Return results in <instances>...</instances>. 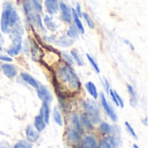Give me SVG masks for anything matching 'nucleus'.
Segmentation results:
<instances>
[{
    "label": "nucleus",
    "instance_id": "1",
    "mask_svg": "<svg viewBox=\"0 0 148 148\" xmlns=\"http://www.w3.org/2000/svg\"><path fill=\"white\" fill-rule=\"evenodd\" d=\"M58 76L64 83H67L69 87L72 89L76 90L81 87V82L78 76L69 66L65 65L60 68L58 70Z\"/></svg>",
    "mask_w": 148,
    "mask_h": 148
},
{
    "label": "nucleus",
    "instance_id": "2",
    "mask_svg": "<svg viewBox=\"0 0 148 148\" xmlns=\"http://www.w3.org/2000/svg\"><path fill=\"white\" fill-rule=\"evenodd\" d=\"M12 10L13 7L10 3H4L3 10L1 16V30L3 31V33L9 34L10 32V28L9 27V17Z\"/></svg>",
    "mask_w": 148,
    "mask_h": 148
},
{
    "label": "nucleus",
    "instance_id": "3",
    "mask_svg": "<svg viewBox=\"0 0 148 148\" xmlns=\"http://www.w3.org/2000/svg\"><path fill=\"white\" fill-rule=\"evenodd\" d=\"M10 37L12 41V45L10 49H8L7 53L10 56H16L22 49V36L21 34L13 31Z\"/></svg>",
    "mask_w": 148,
    "mask_h": 148
},
{
    "label": "nucleus",
    "instance_id": "4",
    "mask_svg": "<svg viewBox=\"0 0 148 148\" xmlns=\"http://www.w3.org/2000/svg\"><path fill=\"white\" fill-rule=\"evenodd\" d=\"M84 107L88 112V118L90 119L91 122L96 123L100 120V109L97 106V104L93 101L92 100H88L84 103Z\"/></svg>",
    "mask_w": 148,
    "mask_h": 148
},
{
    "label": "nucleus",
    "instance_id": "5",
    "mask_svg": "<svg viewBox=\"0 0 148 148\" xmlns=\"http://www.w3.org/2000/svg\"><path fill=\"white\" fill-rule=\"evenodd\" d=\"M101 105L104 108V110L106 111V113L108 114V115L112 119V121H118V117H117V114H115L114 110L112 108V107L108 104L107 99L105 98V95L103 94L101 95Z\"/></svg>",
    "mask_w": 148,
    "mask_h": 148
},
{
    "label": "nucleus",
    "instance_id": "6",
    "mask_svg": "<svg viewBox=\"0 0 148 148\" xmlns=\"http://www.w3.org/2000/svg\"><path fill=\"white\" fill-rule=\"evenodd\" d=\"M36 94L38 97L42 101H47L50 102L52 101V96L49 92V90L43 85H39L38 88H36Z\"/></svg>",
    "mask_w": 148,
    "mask_h": 148
},
{
    "label": "nucleus",
    "instance_id": "7",
    "mask_svg": "<svg viewBox=\"0 0 148 148\" xmlns=\"http://www.w3.org/2000/svg\"><path fill=\"white\" fill-rule=\"evenodd\" d=\"M1 69L5 76H7L10 79H12L16 76L17 75V69L13 64H3L1 65Z\"/></svg>",
    "mask_w": 148,
    "mask_h": 148
},
{
    "label": "nucleus",
    "instance_id": "8",
    "mask_svg": "<svg viewBox=\"0 0 148 148\" xmlns=\"http://www.w3.org/2000/svg\"><path fill=\"white\" fill-rule=\"evenodd\" d=\"M59 9L61 10V15L63 21L66 23H71L72 13H71V10L67 6V4H65L64 3H60Z\"/></svg>",
    "mask_w": 148,
    "mask_h": 148
},
{
    "label": "nucleus",
    "instance_id": "9",
    "mask_svg": "<svg viewBox=\"0 0 148 148\" xmlns=\"http://www.w3.org/2000/svg\"><path fill=\"white\" fill-rule=\"evenodd\" d=\"M44 4H45L46 10L49 15H54L58 12L59 10L58 0H45Z\"/></svg>",
    "mask_w": 148,
    "mask_h": 148
},
{
    "label": "nucleus",
    "instance_id": "10",
    "mask_svg": "<svg viewBox=\"0 0 148 148\" xmlns=\"http://www.w3.org/2000/svg\"><path fill=\"white\" fill-rule=\"evenodd\" d=\"M25 133H26V137L28 139V140L29 142H36L39 139V134L37 131H36L32 126L29 125L27 126L26 127V130H25Z\"/></svg>",
    "mask_w": 148,
    "mask_h": 148
},
{
    "label": "nucleus",
    "instance_id": "11",
    "mask_svg": "<svg viewBox=\"0 0 148 148\" xmlns=\"http://www.w3.org/2000/svg\"><path fill=\"white\" fill-rule=\"evenodd\" d=\"M41 114L40 115L42 117L44 122L46 124H49V115H50V110H49V102L47 101H43L41 110H40Z\"/></svg>",
    "mask_w": 148,
    "mask_h": 148
},
{
    "label": "nucleus",
    "instance_id": "12",
    "mask_svg": "<svg viewBox=\"0 0 148 148\" xmlns=\"http://www.w3.org/2000/svg\"><path fill=\"white\" fill-rule=\"evenodd\" d=\"M82 148H98L95 138L92 135L86 136L82 141Z\"/></svg>",
    "mask_w": 148,
    "mask_h": 148
},
{
    "label": "nucleus",
    "instance_id": "13",
    "mask_svg": "<svg viewBox=\"0 0 148 148\" xmlns=\"http://www.w3.org/2000/svg\"><path fill=\"white\" fill-rule=\"evenodd\" d=\"M21 77H22V79H23L24 82H26L29 85L32 86V87L35 88L36 89L38 88V86H39L38 82H37L35 78H33V76H31L30 75L23 72V73H21Z\"/></svg>",
    "mask_w": 148,
    "mask_h": 148
},
{
    "label": "nucleus",
    "instance_id": "14",
    "mask_svg": "<svg viewBox=\"0 0 148 148\" xmlns=\"http://www.w3.org/2000/svg\"><path fill=\"white\" fill-rule=\"evenodd\" d=\"M81 133H79L78 131L73 129V128H69L68 130V137H69V140L72 142V143H77L80 139H81Z\"/></svg>",
    "mask_w": 148,
    "mask_h": 148
},
{
    "label": "nucleus",
    "instance_id": "15",
    "mask_svg": "<svg viewBox=\"0 0 148 148\" xmlns=\"http://www.w3.org/2000/svg\"><path fill=\"white\" fill-rule=\"evenodd\" d=\"M71 124H72L71 128H73L82 134V125H81L80 118L76 114H74L71 116Z\"/></svg>",
    "mask_w": 148,
    "mask_h": 148
},
{
    "label": "nucleus",
    "instance_id": "16",
    "mask_svg": "<svg viewBox=\"0 0 148 148\" xmlns=\"http://www.w3.org/2000/svg\"><path fill=\"white\" fill-rule=\"evenodd\" d=\"M74 40L70 39L69 37H68V36H62L60 38H58V40L56 41V44L61 46V47H69L73 44Z\"/></svg>",
    "mask_w": 148,
    "mask_h": 148
},
{
    "label": "nucleus",
    "instance_id": "17",
    "mask_svg": "<svg viewBox=\"0 0 148 148\" xmlns=\"http://www.w3.org/2000/svg\"><path fill=\"white\" fill-rule=\"evenodd\" d=\"M71 13H72V16H73V18H74V21H75V26H76V28L78 29L79 32H81L82 34H84V32H85V29H84L83 24H82V21L80 20V17L77 16V14H76V12H75V9H73V8H72V12H71Z\"/></svg>",
    "mask_w": 148,
    "mask_h": 148
},
{
    "label": "nucleus",
    "instance_id": "18",
    "mask_svg": "<svg viewBox=\"0 0 148 148\" xmlns=\"http://www.w3.org/2000/svg\"><path fill=\"white\" fill-rule=\"evenodd\" d=\"M46 127V123L44 122L42 117L41 115H36L35 118V127L37 132H42Z\"/></svg>",
    "mask_w": 148,
    "mask_h": 148
},
{
    "label": "nucleus",
    "instance_id": "19",
    "mask_svg": "<svg viewBox=\"0 0 148 148\" xmlns=\"http://www.w3.org/2000/svg\"><path fill=\"white\" fill-rule=\"evenodd\" d=\"M86 88H87V90L88 92L92 95V97L96 100L98 98V92H97V88L95 85V83L93 82H88L86 83Z\"/></svg>",
    "mask_w": 148,
    "mask_h": 148
},
{
    "label": "nucleus",
    "instance_id": "20",
    "mask_svg": "<svg viewBox=\"0 0 148 148\" xmlns=\"http://www.w3.org/2000/svg\"><path fill=\"white\" fill-rule=\"evenodd\" d=\"M43 22H44V24L46 25V27L48 28V29H49L50 31H56V23H54V21L52 20V18L49 16H48V15L44 16Z\"/></svg>",
    "mask_w": 148,
    "mask_h": 148
},
{
    "label": "nucleus",
    "instance_id": "21",
    "mask_svg": "<svg viewBox=\"0 0 148 148\" xmlns=\"http://www.w3.org/2000/svg\"><path fill=\"white\" fill-rule=\"evenodd\" d=\"M127 91L130 95V103L133 107H135L136 104H137V95H136V93H135V90L134 88L130 85V84H127Z\"/></svg>",
    "mask_w": 148,
    "mask_h": 148
},
{
    "label": "nucleus",
    "instance_id": "22",
    "mask_svg": "<svg viewBox=\"0 0 148 148\" xmlns=\"http://www.w3.org/2000/svg\"><path fill=\"white\" fill-rule=\"evenodd\" d=\"M18 21V15L16 13V11L13 9L10 14V17H9V27L10 28H12L14 27L16 23Z\"/></svg>",
    "mask_w": 148,
    "mask_h": 148
},
{
    "label": "nucleus",
    "instance_id": "23",
    "mask_svg": "<svg viewBox=\"0 0 148 148\" xmlns=\"http://www.w3.org/2000/svg\"><path fill=\"white\" fill-rule=\"evenodd\" d=\"M67 36L68 37H69L70 39L74 40V39H76L79 36V30L78 29L76 28L75 25H71L68 30V33H67Z\"/></svg>",
    "mask_w": 148,
    "mask_h": 148
},
{
    "label": "nucleus",
    "instance_id": "24",
    "mask_svg": "<svg viewBox=\"0 0 148 148\" xmlns=\"http://www.w3.org/2000/svg\"><path fill=\"white\" fill-rule=\"evenodd\" d=\"M114 127H112V126H110L108 123H106V122L101 123V127H100L101 132H102L103 134H109L114 132Z\"/></svg>",
    "mask_w": 148,
    "mask_h": 148
},
{
    "label": "nucleus",
    "instance_id": "25",
    "mask_svg": "<svg viewBox=\"0 0 148 148\" xmlns=\"http://www.w3.org/2000/svg\"><path fill=\"white\" fill-rule=\"evenodd\" d=\"M53 118L55 120V121L59 125V126H62L63 125V121H62V115L58 110V108L56 107L53 110Z\"/></svg>",
    "mask_w": 148,
    "mask_h": 148
},
{
    "label": "nucleus",
    "instance_id": "26",
    "mask_svg": "<svg viewBox=\"0 0 148 148\" xmlns=\"http://www.w3.org/2000/svg\"><path fill=\"white\" fill-rule=\"evenodd\" d=\"M71 56H72V58L74 59V61H75L78 65L83 66L84 62H83V61L82 60V58H81V56H80V55H79V53L77 52L76 49H72V50H71Z\"/></svg>",
    "mask_w": 148,
    "mask_h": 148
},
{
    "label": "nucleus",
    "instance_id": "27",
    "mask_svg": "<svg viewBox=\"0 0 148 148\" xmlns=\"http://www.w3.org/2000/svg\"><path fill=\"white\" fill-rule=\"evenodd\" d=\"M13 148H32V145L30 142L26 141V140H19L17 141Z\"/></svg>",
    "mask_w": 148,
    "mask_h": 148
},
{
    "label": "nucleus",
    "instance_id": "28",
    "mask_svg": "<svg viewBox=\"0 0 148 148\" xmlns=\"http://www.w3.org/2000/svg\"><path fill=\"white\" fill-rule=\"evenodd\" d=\"M81 119H82V123L84 125V127L87 129H91L92 128V122H91V121H90V119L88 118V115L83 114Z\"/></svg>",
    "mask_w": 148,
    "mask_h": 148
},
{
    "label": "nucleus",
    "instance_id": "29",
    "mask_svg": "<svg viewBox=\"0 0 148 148\" xmlns=\"http://www.w3.org/2000/svg\"><path fill=\"white\" fill-rule=\"evenodd\" d=\"M30 3H31V6L32 8L37 11V12H41L42 10V3L39 0H29Z\"/></svg>",
    "mask_w": 148,
    "mask_h": 148
},
{
    "label": "nucleus",
    "instance_id": "30",
    "mask_svg": "<svg viewBox=\"0 0 148 148\" xmlns=\"http://www.w3.org/2000/svg\"><path fill=\"white\" fill-rule=\"evenodd\" d=\"M86 56H87V58H88V62H90V64L92 65V67L94 68V69L96 71V73H100L101 71H100V68H99V66H98V64H97V62L95 61V59L89 55V54H87L86 55Z\"/></svg>",
    "mask_w": 148,
    "mask_h": 148
},
{
    "label": "nucleus",
    "instance_id": "31",
    "mask_svg": "<svg viewBox=\"0 0 148 148\" xmlns=\"http://www.w3.org/2000/svg\"><path fill=\"white\" fill-rule=\"evenodd\" d=\"M82 16L84 17V19H85V21H86L88 26L90 29H95V23H94L93 19L88 16V13H82Z\"/></svg>",
    "mask_w": 148,
    "mask_h": 148
},
{
    "label": "nucleus",
    "instance_id": "32",
    "mask_svg": "<svg viewBox=\"0 0 148 148\" xmlns=\"http://www.w3.org/2000/svg\"><path fill=\"white\" fill-rule=\"evenodd\" d=\"M125 125H126V127H127V132L135 139V140H138V136H137V134H135V132H134V128L132 127V126L127 122V121H126L125 122Z\"/></svg>",
    "mask_w": 148,
    "mask_h": 148
},
{
    "label": "nucleus",
    "instance_id": "33",
    "mask_svg": "<svg viewBox=\"0 0 148 148\" xmlns=\"http://www.w3.org/2000/svg\"><path fill=\"white\" fill-rule=\"evenodd\" d=\"M107 140H108V142L110 144V146H111V147H118V146H119V143H120L119 140H118L117 138L114 137V136H112V137H108Z\"/></svg>",
    "mask_w": 148,
    "mask_h": 148
},
{
    "label": "nucleus",
    "instance_id": "34",
    "mask_svg": "<svg viewBox=\"0 0 148 148\" xmlns=\"http://www.w3.org/2000/svg\"><path fill=\"white\" fill-rule=\"evenodd\" d=\"M35 18H36V25H37V27L40 29V30H42V31H45V29H44V27H43L42 21V18H41L40 15H36V16H35Z\"/></svg>",
    "mask_w": 148,
    "mask_h": 148
},
{
    "label": "nucleus",
    "instance_id": "35",
    "mask_svg": "<svg viewBox=\"0 0 148 148\" xmlns=\"http://www.w3.org/2000/svg\"><path fill=\"white\" fill-rule=\"evenodd\" d=\"M98 148H112V147L110 146V144L108 142L107 140H103L101 141L100 146H99Z\"/></svg>",
    "mask_w": 148,
    "mask_h": 148
},
{
    "label": "nucleus",
    "instance_id": "36",
    "mask_svg": "<svg viewBox=\"0 0 148 148\" xmlns=\"http://www.w3.org/2000/svg\"><path fill=\"white\" fill-rule=\"evenodd\" d=\"M114 95H115V96H116V99H117V101H118V103H119V106H121V108H124V101H123V100L121 99V97L118 95V93H117L116 91H114Z\"/></svg>",
    "mask_w": 148,
    "mask_h": 148
},
{
    "label": "nucleus",
    "instance_id": "37",
    "mask_svg": "<svg viewBox=\"0 0 148 148\" xmlns=\"http://www.w3.org/2000/svg\"><path fill=\"white\" fill-rule=\"evenodd\" d=\"M63 55H64V58L67 60V62H69V65H73L75 61H74V59L72 58V56H69V55H68V54H66V53H64Z\"/></svg>",
    "mask_w": 148,
    "mask_h": 148
},
{
    "label": "nucleus",
    "instance_id": "38",
    "mask_svg": "<svg viewBox=\"0 0 148 148\" xmlns=\"http://www.w3.org/2000/svg\"><path fill=\"white\" fill-rule=\"evenodd\" d=\"M75 12H76V14H77V16H79V17H82V10H81V5H80V3H76V8H75Z\"/></svg>",
    "mask_w": 148,
    "mask_h": 148
},
{
    "label": "nucleus",
    "instance_id": "39",
    "mask_svg": "<svg viewBox=\"0 0 148 148\" xmlns=\"http://www.w3.org/2000/svg\"><path fill=\"white\" fill-rule=\"evenodd\" d=\"M0 61H4V62H12V58L7 56H3L0 55Z\"/></svg>",
    "mask_w": 148,
    "mask_h": 148
},
{
    "label": "nucleus",
    "instance_id": "40",
    "mask_svg": "<svg viewBox=\"0 0 148 148\" xmlns=\"http://www.w3.org/2000/svg\"><path fill=\"white\" fill-rule=\"evenodd\" d=\"M0 148H11L10 145L6 141H2L0 143Z\"/></svg>",
    "mask_w": 148,
    "mask_h": 148
},
{
    "label": "nucleus",
    "instance_id": "41",
    "mask_svg": "<svg viewBox=\"0 0 148 148\" xmlns=\"http://www.w3.org/2000/svg\"><path fill=\"white\" fill-rule=\"evenodd\" d=\"M104 82H105V88H106V91H107V93H108V91H109V89H110L109 83H108V82L107 79L104 80Z\"/></svg>",
    "mask_w": 148,
    "mask_h": 148
},
{
    "label": "nucleus",
    "instance_id": "42",
    "mask_svg": "<svg viewBox=\"0 0 148 148\" xmlns=\"http://www.w3.org/2000/svg\"><path fill=\"white\" fill-rule=\"evenodd\" d=\"M3 38L2 34H1V32H0V51H1L2 49H3Z\"/></svg>",
    "mask_w": 148,
    "mask_h": 148
},
{
    "label": "nucleus",
    "instance_id": "43",
    "mask_svg": "<svg viewBox=\"0 0 148 148\" xmlns=\"http://www.w3.org/2000/svg\"><path fill=\"white\" fill-rule=\"evenodd\" d=\"M124 42H126V44H128V45H129V46L131 47V49H134V46L132 45V43H131V42H129L128 40H127V39H124Z\"/></svg>",
    "mask_w": 148,
    "mask_h": 148
},
{
    "label": "nucleus",
    "instance_id": "44",
    "mask_svg": "<svg viewBox=\"0 0 148 148\" xmlns=\"http://www.w3.org/2000/svg\"><path fill=\"white\" fill-rule=\"evenodd\" d=\"M144 124H145V125H146V126H147V118H146V119H145V120H144Z\"/></svg>",
    "mask_w": 148,
    "mask_h": 148
},
{
    "label": "nucleus",
    "instance_id": "45",
    "mask_svg": "<svg viewBox=\"0 0 148 148\" xmlns=\"http://www.w3.org/2000/svg\"><path fill=\"white\" fill-rule=\"evenodd\" d=\"M134 148H140V147H139L136 144H134Z\"/></svg>",
    "mask_w": 148,
    "mask_h": 148
}]
</instances>
